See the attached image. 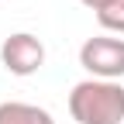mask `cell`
I'll return each instance as SVG.
<instances>
[{
	"mask_svg": "<svg viewBox=\"0 0 124 124\" xmlns=\"http://www.w3.org/2000/svg\"><path fill=\"white\" fill-rule=\"evenodd\" d=\"M0 62L14 76H31V72H38L45 66V45L35 35H28V31H17V35L4 38V45H0Z\"/></svg>",
	"mask_w": 124,
	"mask_h": 124,
	"instance_id": "3957f363",
	"label": "cell"
},
{
	"mask_svg": "<svg viewBox=\"0 0 124 124\" xmlns=\"http://www.w3.org/2000/svg\"><path fill=\"white\" fill-rule=\"evenodd\" d=\"M79 66L93 79H121L124 76V38H86L79 48Z\"/></svg>",
	"mask_w": 124,
	"mask_h": 124,
	"instance_id": "7a4b0ae2",
	"label": "cell"
},
{
	"mask_svg": "<svg viewBox=\"0 0 124 124\" xmlns=\"http://www.w3.org/2000/svg\"><path fill=\"white\" fill-rule=\"evenodd\" d=\"M97 21H100V28L124 35V0H110L103 10H97Z\"/></svg>",
	"mask_w": 124,
	"mask_h": 124,
	"instance_id": "5b68a950",
	"label": "cell"
},
{
	"mask_svg": "<svg viewBox=\"0 0 124 124\" xmlns=\"http://www.w3.org/2000/svg\"><path fill=\"white\" fill-rule=\"evenodd\" d=\"M0 124H55V121L45 107L7 100V103H0Z\"/></svg>",
	"mask_w": 124,
	"mask_h": 124,
	"instance_id": "277c9868",
	"label": "cell"
},
{
	"mask_svg": "<svg viewBox=\"0 0 124 124\" xmlns=\"http://www.w3.org/2000/svg\"><path fill=\"white\" fill-rule=\"evenodd\" d=\"M79 4H86V7H93V10H103L110 0H79Z\"/></svg>",
	"mask_w": 124,
	"mask_h": 124,
	"instance_id": "8992f818",
	"label": "cell"
},
{
	"mask_svg": "<svg viewBox=\"0 0 124 124\" xmlns=\"http://www.w3.org/2000/svg\"><path fill=\"white\" fill-rule=\"evenodd\" d=\"M69 114L79 124H121L124 86L114 79H83L69 93Z\"/></svg>",
	"mask_w": 124,
	"mask_h": 124,
	"instance_id": "6da1fadb",
	"label": "cell"
}]
</instances>
